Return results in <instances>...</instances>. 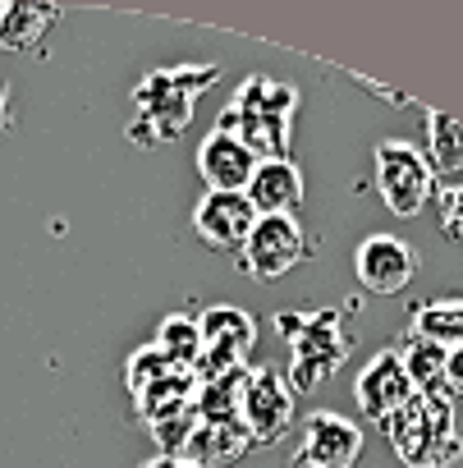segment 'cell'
Listing matches in <instances>:
<instances>
[{
  "mask_svg": "<svg viewBox=\"0 0 463 468\" xmlns=\"http://www.w3.org/2000/svg\"><path fill=\"white\" fill-rule=\"evenodd\" d=\"M294 111H299V88L253 74L235 92L229 111L216 120V129L235 133L258 161H289V120H294Z\"/></svg>",
  "mask_w": 463,
  "mask_h": 468,
  "instance_id": "1",
  "label": "cell"
},
{
  "mask_svg": "<svg viewBox=\"0 0 463 468\" xmlns=\"http://www.w3.org/2000/svg\"><path fill=\"white\" fill-rule=\"evenodd\" d=\"M381 427L390 431V445L408 468H440L458 454L454 409H449V395H440V390H431V395L413 390V399Z\"/></svg>",
  "mask_w": 463,
  "mask_h": 468,
  "instance_id": "2",
  "label": "cell"
},
{
  "mask_svg": "<svg viewBox=\"0 0 463 468\" xmlns=\"http://www.w3.org/2000/svg\"><path fill=\"white\" fill-rule=\"evenodd\" d=\"M197 331H202V358L193 367L197 386L248 367V349L258 345V322L244 308H229V303L225 308H206L197 317Z\"/></svg>",
  "mask_w": 463,
  "mask_h": 468,
  "instance_id": "3",
  "label": "cell"
},
{
  "mask_svg": "<svg viewBox=\"0 0 463 468\" xmlns=\"http://www.w3.org/2000/svg\"><path fill=\"white\" fill-rule=\"evenodd\" d=\"M376 193L395 216H417L436 193V170L413 143L385 138L376 147Z\"/></svg>",
  "mask_w": 463,
  "mask_h": 468,
  "instance_id": "4",
  "label": "cell"
},
{
  "mask_svg": "<svg viewBox=\"0 0 463 468\" xmlns=\"http://www.w3.org/2000/svg\"><path fill=\"white\" fill-rule=\"evenodd\" d=\"M133 106H138V120H133V133H129V138H133V143H147V147H156V143L184 133L188 120H193V97L179 88L174 69L147 74V79L138 83V92H133Z\"/></svg>",
  "mask_w": 463,
  "mask_h": 468,
  "instance_id": "5",
  "label": "cell"
},
{
  "mask_svg": "<svg viewBox=\"0 0 463 468\" xmlns=\"http://www.w3.org/2000/svg\"><path fill=\"white\" fill-rule=\"evenodd\" d=\"M285 340H294V363H289V390H317L321 377H331L344 363V335H335V313L312 317V322H289L280 317Z\"/></svg>",
  "mask_w": 463,
  "mask_h": 468,
  "instance_id": "6",
  "label": "cell"
},
{
  "mask_svg": "<svg viewBox=\"0 0 463 468\" xmlns=\"http://www.w3.org/2000/svg\"><path fill=\"white\" fill-rule=\"evenodd\" d=\"M244 271L253 281H280L303 262V229L294 216H258L248 244H244Z\"/></svg>",
  "mask_w": 463,
  "mask_h": 468,
  "instance_id": "7",
  "label": "cell"
},
{
  "mask_svg": "<svg viewBox=\"0 0 463 468\" xmlns=\"http://www.w3.org/2000/svg\"><path fill=\"white\" fill-rule=\"evenodd\" d=\"M239 422L248 431L253 445H271L289 431L294 422V390L271 372V367H258L248 372V386H244V404H239Z\"/></svg>",
  "mask_w": 463,
  "mask_h": 468,
  "instance_id": "8",
  "label": "cell"
},
{
  "mask_svg": "<svg viewBox=\"0 0 463 468\" xmlns=\"http://www.w3.org/2000/svg\"><path fill=\"white\" fill-rule=\"evenodd\" d=\"M253 225H258V207L248 202V193H206L193 207L197 239L216 253H244Z\"/></svg>",
  "mask_w": 463,
  "mask_h": 468,
  "instance_id": "9",
  "label": "cell"
},
{
  "mask_svg": "<svg viewBox=\"0 0 463 468\" xmlns=\"http://www.w3.org/2000/svg\"><path fill=\"white\" fill-rule=\"evenodd\" d=\"M363 454V427L340 413H312L294 468H353Z\"/></svg>",
  "mask_w": 463,
  "mask_h": 468,
  "instance_id": "10",
  "label": "cell"
},
{
  "mask_svg": "<svg viewBox=\"0 0 463 468\" xmlns=\"http://www.w3.org/2000/svg\"><path fill=\"white\" fill-rule=\"evenodd\" d=\"M353 271H358L363 290L399 294L417 276V253L404 239H395V234H372V239H363L358 253H353Z\"/></svg>",
  "mask_w": 463,
  "mask_h": 468,
  "instance_id": "11",
  "label": "cell"
},
{
  "mask_svg": "<svg viewBox=\"0 0 463 468\" xmlns=\"http://www.w3.org/2000/svg\"><path fill=\"white\" fill-rule=\"evenodd\" d=\"M197 170L206 179V193H244L253 170H258V156L235 138V133H206L202 147H197Z\"/></svg>",
  "mask_w": 463,
  "mask_h": 468,
  "instance_id": "12",
  "label": "cell"
},
{
  "mask_svg": "<svg viewBox=\"0 0 463 468\" xmlns=\"http://www.w3.org/2000/svg\"><path fill=\"white\" fill-rule=\"evenodd\" d=\"M353 395H358V409L367 413V422H385V418H395V413L413 399V386H408V377H404L399 354H395V349L376 354V358L363 367Z\"/></svg>",
  "mask_w": 463,
  "mask_h": 468,
  "instance_id": "13",
  "label": "cell"
},
{
  "mask_svg": "<svg viewBox=\"0 0 463 468\" xmlns=\"http://www.w3.org/2000/svg\"><path fill=\"white\" fill-rule=\"evenodd\" d=\"M244 193L258 216H294V207L303 202V175L294 161H258Z\"/></svg>",
  "mask_w": 463,
  "mask_h": 468,
  "instance_id": "14",
  "label": "cell"
},
{
  "mask_svg": "<svg viewBox=\"0 0 463 468\" xmlns=\"http://www.w3.org/2000/svg\"><path fill=\"white\" fill-rule=\"evenodd\" d=\"M248 445L253 441H248L244 422H197L179 459H188L193 468H229Z\"/></svg>",
  "mask_w": 463,
  "mask_h": 468,
  "instance_id": "15",
  "label": "cell"
},
{
  "mask_svg": "<svg viewBox=\"0 0 463 468\" xmlns=\"http://www.w3.org/2000/svg\"><path fill=\"white\" fill-rule=\"evenodd\" d=\"M51 24H56V5L10 0V5H0V51H15V56L37 51V42L51 33Z\"/></svg>",
  "mask_w": 463,
  "mask_h": 468,
  "instance_id": "16",
  "label": "cell"
},
{
  "mask_svg": "<svg viewBox=\"0 0 463 468\" xmlns=\"http://www.w3.org/2000/svg\"><path fill=\"white\" fill-rule=\"evenodd\" d=\"M248 372L253 367H239L229 377H216V381H202L197 386V422H239V404H244V386H248Z\"/></svg>",
  "mask_w": 463,
  "mask_h": 468,
  "instance_id": "17",
  "label": "cell"
},
{
  "mask_svg": "<svg viewBox=\"0 0 463 468\" xmlns=\"http://www.w3.org/2000/svg\"><path fill=\"white\" fill-rule=\"evenodd\" d=\"M413 335L436 345V349H458L463 345V299L422 303L417 317H413Z\"/></svg>",
  "mask_w": 463,
  "mask_h": 468,
  "instance_id": "18",
  "label": "cell"
},
{
  "mask_svg": "<svg viewBox=\"0 0 463 468\" xmlns=\"http://www.w3.org/2000/svg\"><path fill=\"white\" fill-rule=\"evenodd\" d=\"M395 354H399L404 377H408V386H413L417 395H431V390H440V386H445V349H436V345H426V340L408 335Z\"/></svg>",
  "mask_w": 463,
  "mask_h": 468,
  "instance_id": "19",
  "label": "cell"
},
{
  "mask_svg": "<svg viewBox=\"0 0 463 468\" xmlns=\"http://www.w3.org/2000/svg\"><path fill=\"white\" fill-rule=\"evenodd\" d=\"M152 345H156L174 367H188V372H193V367H197V358H202V331H197V322H193V317H184V313L165 317Z\"/></svg>",
  "mask_w": 463,
  "mask_h": 468,
  "instance_id": "20",
  "label": "cell"
},
{
  "mask_svg": "<svg viewBox=\"0 0 463 468\" xmlns=\"http://www.w3.org/2000/svg\"><path fill=\"white\" fill-rule=\"evenodd\" d=\"M426 138H431V170H440V175H458L463 170V124L458 120H449V115H440V111H431L426 115Z\"/></svg>",
  "mask_w": 463,
  "mask_h": 468,
  "instance_id": "21",
  "label": "cell"
},
{
  "mask_svg": "<svg viewBox=\"0 0 463 468\" xmlns=\"http://www.w3.org/2000/svg\"><path fill=\"white\" fill-rule=\"evenodd\" d=\"M193 427H197V409H184V413H170V418L147 422V431H152V441H156L161 454H184Z\"/></svg>",
  "mask_w": 463,
  "mask_h": 468,
  "instance_id": "22",
  "label": "cell"
},
{
  "mask_svg": "<svg viewBox=\"0 0 463 468\" xmlns=\"http://www.w3.org/2000/svg\"><path fill=\"white\" fill-rule=\"evenodd\" d=\"M170 367H174V363H170V358H165L156 345H142V349L129 358V367H124V377H129V390H133V395H142V390H147V386H156V381H161Z\"/></svg>",
  "mask_w": 463,
  "mask_h": 468,
  "instance_id": "23",
  "label": "cell"
},
{
  "mask_svg": "<svg viewBox=\"0 0 463 468\" xmlns=\"http://www.w3.org/2000/svg\"><path fill=\"white\" fill-rule=\"evenodd\" d=\"M440 234L449 244H463V184L440 193Z\"/></svg>",
  "mask_w": 463,
  "mask_h": 468,
  "instance_id": "24",
  "label": "cell"
},
{
  "mask_svg": "<svg viewBox=\"0 0 463 468\" xmlns=\"http://www.w3.org/2000/svg\"><path fill=\"white\" fill-rule=\"evenodd\" d=\"M445 390L449 395H463V345L458 349H445Z\"/></svg>",
  "mask_w": 463,
  "mask_h": 468,
  "instance_id": "25",
  "label": "cell"
},
{
  "mask_svg": "<svg viewBox=\"0 0 463 468\" xmlns=\"http://www.w3.org/2000/svg\"><path fill=\"white\" fill-rule=\"evenodd\" d=\"M142 468H193L188 459H179V454H156V459H147Z\"/></svg>",
  "mask_w": 463,
  "mask_h": 468,
  "instance_id": "26",
  "label": "cell"
},
{
  "mask_svg": "<svg viewBox=\"0 0 463 468\" xmlns=\"http://www.w3.org/2000/svg\"><path fill=\"white\" fill-rule=\"evenodd\" d=\"M5 129H10V88L0 83V133H5Z\"/></svg>",
  "mask_w": 463,
  "mask_h": 468,
  "instance_id": "27",
  "label": "cell"
}]
</instances>
